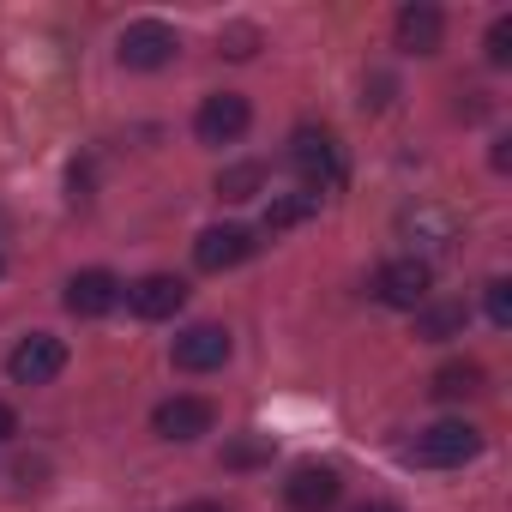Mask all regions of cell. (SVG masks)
Instances as JSON below:
<instances>
[{"label":"cell","mask_w":512,"mask_h":512,"mask_svg":"<svg viewBox=\"0 0 512 512\" xmlns=\"http://www.w3.org/2000/svg\"><path fill=\"white\" fill-rule=\"evenodd\" d=\"M290 169L302 175V193H326V187H338L344 181V151H338V139L326 133V127H296V139H290Z\"/></svg>","instance_id":"cell-1"},{"label":"cell","mask_w":512,"mask_h":512,"mask_svg":"<svg viewBox=\"0 0 512 512\" xmlns=\"http://www.w3.org/2000/svg\"><path fill=\"white\" fill-rule=\"evenodd\" d=\"M476 452H482V434L470 422H434V428L416 434V446L404 458L422 464V470H452V464H470Z\"/></svg>","instance_id":"cell-2"},{"label":"cell","mask_w":512,"mask_h":512,"mask_svg":"<svg viewBox=\"0 0 512 512\" xmlns=\"http://www.w3.org/2000/svg\"><path fill=\"white\" fill-rule=\"evenodd\" d=\"M428 290H434V266L422 260V253H404V260H386L374 272V296L386 308H428Z\"/></svg>","instance_id":"cell-3"},{"label":"cell","mask_w":512,"mask_h":512,"mask_svg":"<svg viewBox=\"0 0 512 512\" xmlns=\"http://www.w3.org/2000/svg\"><path fill=\"white\" fill-rule=\"evenodd\" d=\"M175 49H181V37L163 25V19H133L127 31H121V67H133V73H157V67H169L175 61Z\"/></svg>","instance_id":"cell-4"},{"label":"cell","mask_w":512,"mask_h":512,"mask_svg":"<svg viewBox=\"0 0 512 512\" xmlns=\"http://www.w3.org/2000/svg\"><path fill=\"white\" fill-rule=\"evenodd\" d=\"M247 121H253L247 97H235V91H217V97H205V103H199V115H193V133H199V145H235V139L247 133Z\"/></svg>","instance_id":"cell-5"},{"label":"cell","mask_w":512,"mask_h":512,"mask_svg":"<svg viewBox=\"0 0 512 512\" xmlns=\"http://www.w3.org/2000/svg\"><path fill=\"white\" fill-rule=\"evenodd\" d=\"M61 368H67V344H61L55 332H31V338L7 356V374H13L19 386H49Z\"/></svg>","instance_id":"cell-6"},{"label":"cell","mask_w":512,"mask_h":512,"mask_svg":"<svg viewBox=\"0 0 512 512\" xmlns=\"http://www.w3.org/2000/svg\"><path fill=\"white\" fill-rule=\"evenodd\" d=\"M253 229H241V223H217V229H205L199 241H193V266L199 272H229V266H241V260H253Z\"/></svg>","instance_id":"cell-7"},{"label":"cell","mask_w":512,"mask_h":512,"mask_svg":"<svg viewBox=\"0 0 512 512\" xmlns=\"http://www.w3.org/2000/svg\"><path fill=\"white\" fill-rule=\"evenodd\" d=\"M211 422H217V410H211V398H163L157 410H151V428L163 434V440H199V434H211Z\"/></svg>","instance_id":"cell-8"},{"label":"cell","mask_w":512,"mask_h":512,"mask_svg":"<svg viewBox=\"0 0 512 512\" xmlns=\"http://www.w3.org/2000/svg\"><path fill=\"white\" fill-rule=\"evenodd\" d=\"M229 332L223 326H187L181 338H175V368L181 374H211V368H223L229 362Z\"/></svg>","instance_id":"cell-9"},{"label":"cell","mask_w":512,"mask_h":512,"mask_svg":"<svg viewBox=\"0 0 512 512\" xmlns=\"http://www.w3.org/2000/svg\"><path fill=\"white\" fill-rule=\"evenodd\" d=\"M338 494H344V482H338L332 464H296L290 482H284V500L296 512H326V506H338Z\"/></svg>","instance_id":"cell-10"},{"label":"cell","mask_w":512,"mask_h":512,"mask_svg":"<svg viewBox=\"0 0 512 512\" xmlns=\"http://www.w3.org/2000/svg\"><path fill=\"white\" fill-rule=\"evenodd\" d=\"M127 308H133L139 320H175V314L187 308V284L169 278V272H151V278H139V284L127 290Z\"/></svg>","instance_id":"cell-11"},{"label":"cell","mask_w":512,"mask_h":512,"mask_svg":"<svg viewBox=\"0 0 512 512\" xmlns=\"http://www.w3.org/2000/svg\"><path fill=\"white\" fill-rule=\"evenodd\" d=\"M67 314H79V320H103L115 302H121V278L115 272H79V278H67Z\"/></svg>","instance_id":"cell-12"},{"label":"cell","mask_w":512,"mask_h":512,"mask_svg":"<svg viewBox=\"0 0 512 512\" xmlns=\"http://www.w3.org/2000/svg\"><path fill=\"white\" fill-rule=\"evenodd\" d=\"M392 31H398V49H410V55H434L440 37H446V19H440V7H422V0H416V7L398 13Z\"/></svg>","instance_id":"cell-13"},{"label":"cell","mask_w":512,"mask_h":512,"mask_svg":"<svg viewBox=\"0 0 512 512\" xmlns=\"http://www.w3.org/2000/svg\"><path fill=\"white\" fill-rule=\"evenodd\" d=\"M404 235H416V247L440 253V247H452V241H458V223H452L446 211H428V205H416V211H404Z\"/></svg>","instance_id":"cell-14"},{"label":"cell","mask_w":512,"mask_h":512,"mask_svg":"<svg viewBox=\"0 0 512 512\" xmlns=\"http://www.w3.org/2000/svg\"><path fill=\"white\" fill-rule=\"evenodd\" d=\"M428 392L434 398H470V392H482V368L476 362H446V368H434V380H428Z\"/></svg>","instance_id":"cell-15"},{"label":"cell","mask_w":512,"mask_h":512,"mask_svg":"<svg viewBox=\"0 0 512 512\" xmlns=\"http://www.w3.org/2000/svg\"><path fill=\"white\" fill-rule=\"evenodd\" d=\"M314 211H320V199H314V193H278V199L266 205V229H272V235H284V229L308 223Z\"/></svg>","instance_id":"cell-16"},{"label":"cell","mask_w":512,"mask_h":512,"mask_svg":"<svg viewBox=\"0 0 512 512\" xmlns=\"http://www.w3.org/2000/svg\"><path fill=\"white\" fill-rule=\"evenodd\" d=\"M464 302H440V308H416V338H428V344H440V338H452V332H464Z\"/></svg>","instance_id":"cell-17"},{"label":"cell","mask_w":512,"mask_h":512,"mask_svg":"<svg viewBox=\"0 0 512 512\" xmlns=\"http://www.w3.org/2000/svg\"><path fill=\"white\" fill-rule=\"evenodd\" d=\"M266 187V163H229L223 175H217V199H253V193H260Z\"/></svg>","instance_id":"cell-18"},{"label":"cell","mask_w":512,"mask_h":512,"mask_svg":"<svg viewBox=\"0 0 512 512\" xmlns=\"http://www.w3.org/2000/svg\"><path fill=\"white\" fill-rule=\"evenodd\" d=\"M272 458V440H235L229 452H223V464H235V470H247V464H266Z\"/></svg>","instance_id":"cell-19"},{"label":"cell","mask_w":512,"mask_h":512,"mask_svg":"<svg viewBox=\"0 0 512 512\" xmlns=\"http://www.w3.org/2000/svg\"><path fill=\"white\" fill-rule=\"evenodd\" d=\"M488 320H494L500 332L512 326V284H506V278H494V284H488Z\"/></svg>","instance_id":"cell-20"},{"label":"cell","mask_w":512,"mask_h":512,"mask_svg":"<svg viewBox=\"0 0 512 512\" xmlns=\"http://www.w3.org/2000/svg\"><path fill=\"white\" fill-rule=\"evenodd\" d=\"M253 43H260V31H253V25H229V31H223V55H229V61H247Z\"/></svg>","instance_id":"cell-21"},{"label":"cell","mask_w":512,"mask_h":512,"mask_svg":"<svg viewBox=\"0 0 512 512\" xmlns=\"http://www.w3.org/2000/svg\"><path fill=\"white\" fill-rule=\"evenodd\" d=\"M488 61H494V67L512 61V19H494V25H488Z\"/></svg>","instance_id":"cell-22"},{"label":"cell","mask_w":512,"mask_h":512,"mask_svg":"<svg viewBox=\"0 0 512 512\" xmlns=\"http://www.w3.org/2000/svg\"><path fill=\"white\" fill-rule=\"evenodd\" d=\"M13 434H19V416H13L7 404H0V440H13Z\"/></svg>","instance_id":"cell-23"},{"label":"cell","mask_w":512,"mask_h":512,"mask_svg":"<svg viewBox=\"0 0 512 512\" xmlns=\"http://www.w3.org/2000/svg\"><path fill=\"white\" fill-rule=\"evenodd\" d=\"M356 512H404V506H392V500H368V506H356Z\"/></svg>","instance_id":"cell-24"},{"label":"cell","mask_w":512,"mask_h":512,"mask_svg":"<svg viewBox=\"0 0 512 512\" xmlns=\"http://www.w3.org/2000/svg\"><path fill=\"white\" fill-rule=\"evenodd\" d=\"M181 512H229V506H217V500H193V506H181Z\"/></svg>","instance_id":"cell-25"},{"label":"cell","mask_w":512,"mask_h":512,"mask_svg":"<svg viewBox=\"0 0 512 512\" xmlns=\"http://www.w3.org/2000/svg\"><path fill=\"white\" fill-rule=\"evenodd\" d=\"M0 272H7V260H0Z\"/></svg>","instance_id":"cell-26"}]
</instances>
